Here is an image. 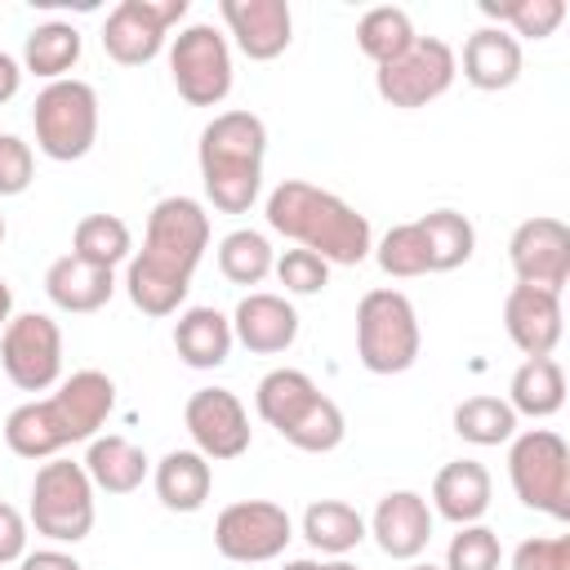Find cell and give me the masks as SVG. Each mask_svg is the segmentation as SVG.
<instances>
[{"label":"cell","instance_id":"24","mask_svg":"<svg viewBox=\"0 0 570 570\" xmlns=\"http://www.w3.org/2000/svg\"><path fill=\"white\" fill-rule=\"evenodd\" d=\"M321 396H325V392L312 383V374L281 365V370H267V374L258 379V387H254V410H258V419H263L267 428H276V432L285 436Z\"/></svg>","mask_w":570,"mask_h":570},{"label":"cell","instance_id":"46","mask_svg":"<svg viewBox=\"0 0 570 570\" xmlns=\"http://www.w3.org/2000/svg\"><path fill=\"white\" fill-rule=\"evenodd\" d=\"M281 570H321V566H316V561H307V557H303V561H285V566H281Z\"/></svg>","mask_w":570,"mask_h":570},{"label":"cell","instance_id":"42","mask_svg":"<svg viewBox=\"0 0 570 570\" xmlns=\"http://www.w3.org/2000/svg\"><path fill=\"white\" fill-rule=\"evenodd\" d=\"M27 557V517L0 499V566H13Z\"/></svg>","mask_w":570,"mask_h":570},{"label":"cell","instance_id":"22","mask_svg":"<svg viewBox=\"0 0 570 570\" xmlns=\"http://www.w3.org/2000/svg\"><path fill=\"white\" fill-rule=\"evenodd\" d=\"M490 494L494 481L476 459H454L432 476V508L454 525H476L490 512Z\"/></svg>","mask_w":570,"mask_h":570},{"label":"cell","instance_id":"12","mask_svg":"<svg viewBox=\"0 0 570 570\" xmlns=\"http://www.w3.org/2000/svg\"><path fill=\"white\" fill-rule=\"evenodd\" d=\"M294 539V521L281 503L272 499H240L227 503L214 521V548L227 561L240 566H258V561H276L285 552V543Z\"/></svg>","mask_w":570,"mask_h":570},{"label":"cell","instance_id":"4","mask_svg":"<svg viewBox=\"0 0 570 570\" xmlns=\"http://www.w3.org/2000/svg\"><path fill=\"white\" fill-rule=\"evenodd\" d=\"M263 156H267V125L245 107L218 111L196 142L205 200L218 214H249L263 191Z\"/></svg>","mask_w":570,"mask_h":570},{"label":"cell","instance_id":"37","mask_svg":"<svg viewBox=\"0 0 570 570\" xmlns=\"http://www.w3.org/2000/svg\"><path fill=\"white\" fill-rule=\"evenodd\" d=\"M343 436H347V419H343V410H338L330 396H321V401L285 432V441H289L294 450H303V454H330V450L343 445Z\"/></svg>","mask_w":570,"mask_h":570},{"label":"cell","instance_id":"49","mask_svg":"<svg viewBox=\"0 0 570 570\" xmlns=\"http://www.w3.org/2000/svg\"><path fill=\"white\" fill-rule=\"evenodd\" d=\"M0 245H4V214H0Z\"/></svg>","mask_w":570,"mask_h":570},{"label":"cell","instance_id":"8","mask_svg":"<svg viewBox=\"0 0 570 570\" xmlns=\"http://www.w3.org/2000/svg\"><path fill=\"white\" fill-rule=\"evenodd\" d=\"M27 521L36 525V534H45L53 543L89 539V530H94V481H89L85 463L45 459L36 468V481H31Z\"/></svg>","mask_w":570,"mask_h":570},{"label":"cell","instance_id":"38","mask_svg":"<svg viewBox=\"0 0 570 570\" xmlns=\"http://www.w3.org/2000/svg\"><path fill=\"white\" fill-rule=\"evenodd\" d=\"M503 561V543L490 525H459V534L445 548V566L441 570H499Z\"/></svg>","mask_w":570,"mask_h":570},{"label":"cell","instance_id":"6","mask_svg":"<svg viewBox=\"0 0 570 570\" xmlns=\"http://www.w3.org/2000/svg\"><path fill=\"white\" fill-rule=\"evenodd\" d=\"M508 481L525 508L552 521H570V450L552 428H530L512 436Z\"/></svg>","mask_w":570,"mask_h":570},{"label":"cell","instance_id":"11","mask_svg":"<svg viewBox=\"0 0 570 570\" xmlns=\"http://www.w3.org/2000/svg\"><path fill=\"white\" fill-rule=\"evenodd\" d=\"M0 365L18 392H49L62 383V330L45 312H22L0 330Z\"/></svg>","mask_w":570,"mask_h":570},{"label":"cell","instance_id":"26","mask_svg":"<svg viewBox=\"0 0 570 570\" xmlns=\"http://www.w3.org/2000/svg\"><path fill=\"white\" fill-rule=\"evenodd\" d=\"M85 472L94 481V490H107V494H134L147 472H151V459L129 441V436H94L89 450H85Z\"/></svg>","mask_w":570,"mask_h":570},{"label":"cell","instance_id":"15","mask_svg":"<svg viewBox=\"0 0 570 570\" xmlns=\"http://www.w3.org/2000/svg\"><path fill=\"white\" fill-rule=\"evenodd\" d=\"M508 263L517 272V285L561 294L570 281V227L552 214L517 223V232L508 240Z\"/></svg>","mask_w":570,"mask_h":570},{"label":"cell","instance_id":"27","mask_svg":"<svg viewBox=\"0 0 570 570\" xmlns=\"http://www.w3.org/2000/svg\"><path fill=\"white\" fill-rule=\"evenodd\" d=\"M508 405L512 414L525 419H552L566 405V374L552 356H525L508 383Z\"/></svg>","mask_w":570,"mask_h":570},{"label":"cell","instance_id":"29","mask_svg":"<svg viewBox=\"0 0 570 570\" xmlns=\"http://www.w3.org/2000/svg\"><path fill=\"white\" fill-rule=\"evenodd\" d=\"M80 31L71 22H40L27 45H22V71L40 76V80H67L71 67L80 62Z\"/></svg>","mask_w":570,"mask_h":570},{"label":"cell","instance_id":"13","mask_svg":"<svg viewBox=\"0 0 570 570\" xmlns=\"http://www.w3.org/2000/svg\"><path fill=\"white\" fill-rule=\"evenodd\" d=\"M187 0H120L102 22V49L120 67H147L165 40L169 27L183 22Z\"/></svg>","mask_w":570,"mask_h":570},{"label":"cell","instance_id":"18","mask_svg":"<svg viewBox=\"0 0 570 570\" xmlns=\"http://www.w3.org/2000/svg\"><path fill=\"white\" fill-rule=\"evenodd\" d=\"M232 338L254 356H281L298 338V312L285 294L254 289L232 312Z\"/></svg>","mask_w":570,"mask_h":570},{"label":"cell","instance_id":"35","mask_svg":"<svg viewBox=\"0 0 570 570\" xmlns=\"http://www.w3.org/2000/svg\"><path fill=\"white\" fill-rule=\"evenodd\" d=\"M454 432L468 445H503L517 436V414L499 396H468L454 405Z\"/></svg>","mask_w":570,"mask_h":570},{"label":"cell","instance_id":"33","mask_svg":"<svg viewBox=\"0 0 570 570\" xmlns=\"http://www.w3.org/2000/svg\"><path fill=\"white\" fill-rule=\"evenodd\" d=\"M414 40H419V36H414V22H410V13L396 9V4H379V9L361 13V22H356V45H361V53H365L374 67L401 58Z\"/></svg>","mask_w":570,"mask_h":570},{"label":"cell","instance_id":"23","mask_svg":"<svg viewBox=\"0 0 570 570\" xmlns=\"http://www.w3.org/2000/svg\"><path fill=\"white\" fill-rule=\"evenodd\" d=\"M232 316L218 307H187L174 321V352L191 370H218L232 356Z\"/></svg>","mask_w":570,"mask_h":570},{"label":"cell","instance_id":"28","mask_svg":"<svg viewBox=\"0 0 570 570\" xmlns=\"http://www.w3.org/2000/svg\"><path fill=\"white\" fill-rule=\"evenodd\" d=\"M365 517L343 503V499H316L307 503L303 512V539L316 548V552H330V557H347L352 548H361L365 539Z\"/></svg>","mask_w":570,"mask_h":570},{"label":"cell","instance_id":"41","mask_svg":"<svg viewBox=\"0 0 570 570\" xmlns=\"http://www.w3.org/2000/svg\"><path fill=\"white\" fill-rule=\"evenodd\" d=\"M512 570H570V534H534L512 552Z\"/></svg>","mask_w":570,"mask_h":570},{"label":"cell","instance_id":"2","mask_svg":"<svg viewBox=\"0 0 570 570\" xmlns=\"http://www.w3.org/2000/svg\"><path fill=\"white\" fill-rule=\"evenodd\" d=\"M116 410V383L102 370H76L49 396L22 401L4 419V445L18 459H58L76 441H94Z\"/></svg>","mask_w":570,"mask_h":570},{"label":"cell","instance_id":"20","mask_svg":"<svg viewBox=\"0 0 570 570\" xmlns=\"http://www.w3.org/2000/svg\"><path fill=\"white\" fill-rule=\"evenodd\" d=\"M463 80L481 94H499L512 89L521 80V40H512L503 27H476L463 40Z\"/></svg>","mask_w":570,"mask_h":570},{"label":"cell","instance_id":"16","mask_svg":"<svg viewBox=\"0 0 570 570\" xmlns=\"http://www.w3.org/2000/svg\"><path fill=\"white\" fill-rule=\"evenodd\" d=\"M218 18L249 62H272L294 40V13L285 0H218Z\"/></svg>","mask_w":570,"mask_h":570},{"label":"cell","instance_id":"40","mask_svg":"<svg viewBox=\"0 0 570 570\" xmlns=\"http://www.w3.org/2000/svg\"><path fill=\"white\" fill-rule=\"evenodd\" d=\"M36 178V156L31 142L18 134H0V196H22Z\"/></svg>","mask_w":570,"mask_h":570},{"label":"cell","instance_id":"3","mask_svg":"<svg viewBox=\"0 0 570 570\" xmlns=\"http://www.w3.org/2000/svg\"><path fill=\"white\" fill-rule=\"evenodd\" d=\"M267 227L281 232L285 240H294L298 249L321 254L330 267H356L370 258L374 249V232L370 218L347 205L343 196L307 183V178H285L267 191Z\"/></svg>","mask_w":570,"mask_h":570},{"label":"cell","instance_id":"36","mask_svg":"<svg viewBox=\"0 0 570 570\" xmlns=\"http://www.w3.org/2000/svg\"><path fill=\"white\" fill-rule=\"evenodd\" d=\"M370 254H374L379 267H383L387 276H396V281H414V276H428V272H432L428 236H423L419 218H414V223H396V227H387Z\"/></svg>","mask_w":570,"mask_h":570},{"label":"cell","instance_id":"30","mask_svg":"<svg viewBox=\"0 0 570 570\" xmlns=\"http://www.w3.org/2000/svg\"><path fill=\"white\" fill-rule=\"evenodd\" d=\"M71 254L94 263V267L116 272L120 263L134 258V232L120 214H85L71 232Z\"/></svg>","mask_w":570,"mask_h":570},{"label":"cell","instance_id":"10","mask_svg":"<svg viewBox=\"0 0 570 570\" xmlns=\"http://www.w3.org/2000/svg\"><path fill=\"white\" fill-rule=\"evenodd\" d=\"M454 76H459V53L436 36H419L401 58L374 71V89L387 107L414 111V107L436 102L454 85Z\"/></svg>","mask_w":570,"mask_h":570},{"label":"cell","instance_id":"9","mask_svg":"<svg viewBox=\"0 0 570 570\" xmlns=\"http://www.w3.org/2000/svg\"><path fill=\"white\" fill-rule=\"evenodd\" d=\"M169 80L183 102L218 107L232 94V45L214 22H191L169 45Z\"/></svg>","mask_w":570,"mask_h":570},{"label":"cell","instance_id":"32","mask_svg":"<svg viewBox=\"0 0 570 570\" xmlns=\"http://www.w3.org/2000/svg\"><path fill=\"white\" fill-rule=\"evenodd\" d=\"M481 13L512 40H548L566 18V0H481Z\"/></svg>","mask_w":570,"mask_h":570},{"label":"cell","instance_id":"34","mask_svg":"<svg viewBox=\"0 0 570 570\" xmlns=\"http://www.w3.org/2000/svg\"><path fill=\"white\" fill-rule=\"evenodd\" d=\"M272 263H276V249L254 227H236L218 240V272L232 285H263L272 276Z\"/></svg>","mask_w":570,"mask_h":570},{"label":"cell","instance_id":"48","mask_svg":"<svg viewBox=\"0 0 570 570\" xmlns=\"http://www.w3.org/2000/svg\"><path fill=\"white\" fill-rule=\"evenodd\" d=\"M405 570H441V566H432V561H410Z\"/></svg>","mask_w":570,"mask_h":570},{"label":"cell","instance_id":"44","mask_svg":"<svg viewBox=\"0 0 570 570\" xmlns=\"http://www.w3.org/2000/svg\"><path fill=\"white\" fill-rule=\"evenodd\" d=\"M18 89H22V62H18L13 53H4V49H0V107H4V102H13V98H18Z\"/></svg>","mask_w":570,"mask_h":570},{"label":"cell","instance_id":"45","mask_svg":"<svg viewBox=\"0 0 570 570\" xmlns=\"http://www.w3.org/2000/svg\"><path fill=\"white\" fill-rule=\"evenodd\" d=\"M13 321V289H9V281L0 276V330Z\"/></svg>","mask_w":570,"mask_h":570},{"label":"cell","instance_id":"39","mask_svg":"<svg viewBox=\"0 0 570 570\" xmlns=\"http://www.w3.org/2000/svg\"><path fill=\"white\" fill-rule=\"evenodd\" d=\"M272 272H276V281L285 285V294H321L325 285H330V263L321 258V254H312V249H285L276 263H272Z\"/></svg>","mask_w":570,"mask_h":570},{"label":"cell","instance_id":"21","mask_svg":"<svg viewBox=\"0 0 570 570\" xmlns=\"http://www.w3.org/2000/svg\"><path fill=\"white\" fill-rule=\"evenodd\" d=\"M45 294H49V303H53L58 312L89 316V312H98V307L111 303V294H116V272L94 267V263H85V258H76V254H62V258H53L49 272H45Z\"/></svg>","mask_w":570,"mask_h":570},{"label":"cell","instance_id":"17","mask_svg":"<svg viewBox=\"0 0 570 570\" xmlns=\"http://www.w3.org/2000/svg\"><path fill=\"white\" fill-rule=\"evenodd\" d=\"M379 552L392 561H419L432 539V503L419 490H392L379 499L374 517L365 521Z\"/></svg>","mask_w":570,"mask_h":570},{"label":"cell","instance_id":"14","mask_svg":"<svg viewBox=\"0 0 570 570\" xmlns=\"http://www.w3.org/2000/svg\"><path fill=\"white\" fill-rule=\"evenodd\" d=\"M183 423L191 450H200L209 463H227L249 450V414L227 387H196L183 405Z\"/></svg>","mask_w":570,"mask_h":570},{"label":"cell","instance_id":"7","mask_svg":"<svg viewBox=\"0 0 570 570\" xmlns=\"http://www.w3.org/2000/svg\"><path fill=\"white\" fill-rule=\"evenodd\" d=\"M31 125H36V147L67 165V160H85L98 142V89L89 80H53L36 94L31 107Z\"/></svg>","mask_w":570,"mask_h":570},{"label":"cell","instance_id":"19","mask_svg":"<svg viewBox=\"0 0 570 570\" xmlns=\"http://www.w3.org/2000/svg\"><path fill=\"white\" fill-rule=\"evenodd\" d=\"M561 294L534 289V285H512L503 298V330L517 343L521 356H552L561 343Z\"/></svg>","mask_w":570,"mask_h":570},{"label":"cell","instance_id":"43","mask_svg":"<svg viewBox=\"0 0 570 570\" xmlns=\"http://www.w3.org/2000/svg\"><path fill=\"white\" fill-rule=\"evenodd\" d=\"M18 570H85V566L62 548H40V552H27L18 561Z\"/></svg>","mask_w":570,"mask_h":570},{"label":"cell","instance_id":"1","mask_svg":"<svg viewBox=\"0 0 570 570\" xmlns=\"http://www.w3.org/2000/svg\"><path fill=\"white\" fill-rule=\"evenodd\" d=\"M209 249V214L196 196H165L147 214L142 249L125 272V294L142 316H174Z\"/></svg>","mask_w":570,"mask_h":570},{"label":"cell","instance_id":"47","mask_svg":"<svg viewBox=\"0 0 570 570\" xmlns=\"http://www.w3.org/2000/svg\"><path fill=\"white\" fill-rule=\"evenodd\" d=\"M321 570H361V566H352V561H343V557H334L330 566H321Z\"/></svg>","mask_w":570,"mask_h":570},{"label":"cell","instance_id":"25","mask_svg":"<svg viewBox=\"0 0 570 570\" xmlns=\"http://www.w3.org/2000/svg\"><path fill=\"white\" fill-rule=\"evenodd\" d=\"M156 499L169 512H200L214 490V468L200 450H169L151 472Z\"/></svg>","mask_w":570,"mask_h":570},{"label":"cell","instance_id":"5","mask_svg":"<svg viewBox=\"0 0 570 570\" xmlns=\"http://www.w3.org/2000/svg\"><path fill=\"white\" fill-rule=\"evenodd\" d=\"M423 352V330L414 303L383 285L356 303V356L370 374H405Z\"/></svg>","mask_w":570,"mask_h":570},{"label":"cell","instance_id":"31","mask_svg":"<svg viewBox=\"0 0 570 570\" xmlns=\"http://www.w3.org/2000/svg\"><path fill=\"white\" fill-rule=\"evenodd\" d=\"M423 236H428V258H432V272H454L472 258L476 249V227L468 214L459 209H432L419 218Z\"/></svg>","mask_w":570,"mask_h":570}]
</instances>
